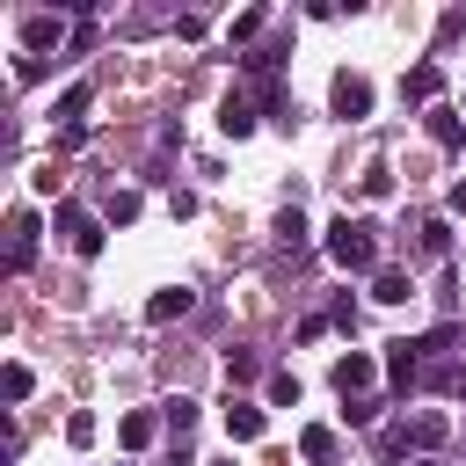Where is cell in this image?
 <instances>
[{
	"label": "cell",
	"instance_id": "e0dca14e",
	"mask_svg": "<svg viewBox=\"0 0 466 466\" xmlns=\"http://www.w3.org/2000/svg\"><path fill=\"white\" fill-rule=\"evenodd\" d=\"M371 299H379V306H400V299H408V277H400V269H379V277H371Z\"/></svg>",
	"mask_w": 466,
	"mask_h": 466
},
{
	"label": "cell",
	"instance_id": "52a82bcc",
	"mask_svg": "<svg viewBox=\"0 0 466 466\" xmlns=\"http://www.w3.org/2000/svg\"><path fill=\"white\" fill-rule=\"evenodd\" d=\"M299 459H306V466H335V459H342V437H335L328 422H313V430H299Z\"/></svg>",
	"mask_w": 466,
	"mask_h": 466
},
{
	"label": "cell",
	"instance_id": "44dd1931",
	"mask_svg": "<svg viewBox=\"0 0 466 466\" xmlns=\"http://www.w3.org/2000/svg\"><path fill=\"white\" fill-rule=\"evenodd\" d=\"M269 400H277V408H299V379H291V371H269Z\"/></svg>",
	"mask_w": 466,
	"mask_h": 466
},
{
	"label": "cell",
	"instance_id": "7a4b0ae2",
	"mask_svg": "<svg viewBox=\"0 0 466 466\" xmlns=\"http://www.w3.org/2000/svg\"><path fill=\"white\" fill-rule=\"evenodd\" d=\"M371 102H379V87H371L364 73H335V80H328V109H335V116L364 124V116H371Z\"/></svg>",
	"mask_w": 466,
	"mask_h": 466
},
{
	"label": "cell",
	"instance_id": "6da1fadb",
	"mask_svg": "<svg viewBox=\"0 0 466 466\" xmlns=\"http://www.w3.org/2000/svg\"><path fill=\"white\" fill-rule=\"evenodd\" d=\"M328 255L357 277V269H379V226L371 218H335L328 226Z\"/></svg>",
	"mask_w": 466,
	"mask_h": 466
},
{
	"label": "cell",
	"instance_id": "d6986e66",
	"mask_svg": "<svg viewBox=\"0 0 466 466\" xmlns=\"http://www.w3.org/2000/svg\"><path fill=\"white\" fill-rule=\"evenodd\" d=\"M255 371H262V357H255V350H226V379H233V386H240V379H255Z\"/></svg>",
	"mask_w": 466,
	"mask_h": 466
},
{
	"label": "cell",
	"instance_id": "9c48e42d",
	"mask_svg": "<svg viewBox=\"0 0 466 466\" xmlns=\"http://www.w3.org/2000/svg\"><path fill=\"white\" fill-rule=\"evenodd\" d=\"M262 430H269V415H262V408H248V400H233V408H226V437H233V444H255Z\"/></svg>",
	"mask_w": 466,
	"mask_h": 466
},
{
	"label": "cell",
	"instance_id": "ffe728a7",
	"mask_svg": "<svg viewBox=\"0 0 466 466\" xmlns=\"http://www.w3.org/2000/svg\"><path fill=\"white\" fill-rule=\"evenodd\" d=\"M430 386L437 393H466V364H430Z\"/></svg>",
	"mask_w": 466,
	"mask_h": 466
},
{
	"label": "cell",
	"instance_id": "7c38bea8",
	"mask_svg": "<svg viewBox=\"0 0 466 466\" xmlns=\"http://www.w3.org/2000/svg\"><path fill=\"white\" fill-rule=\"evenodd\" d=\"M87 102H95V87H87V80H73V87L58 95V109H51V116H58L66 131H80V116H87Z\"/></svg>",
	"mask_w": 466,
	"mask_h": 466
},
{
	"label": "cell",
	"instance_id": "5b68a950",
	"mask_svg": "<svg viewBox=\"0 0 466 466\" xmlns=\"http://www.w3.org/2000/svg\"><path fill=\"white\" fill-rule=\"evenodd\" d=\"M379 379V364L364 357V350H350V357H335V393L342 400H364V386Z\"/></svg>",
	"mask_w": 466,
	"mask_h": 466
},
{
	"label": "cell",
	"instance_id": "603a6c76",
	"mask_svg": "<svg viewBox=\"0 0 466 466\" xmlns=\"http://www.w3.org/2000/svg\"><path fill=\"white\" fill-rule=\"evenodd\" d=\"M66 444L87 451V444H95V415H66Z\"/></svg>",
	"mask_w": 466,
	"mask_h": 466
},
{
	"label": "cell",
	"instance_id": "4316f807",
	"mask_svg": "<svg viewBox=\"0 0 466 466\" xmlns=\"http://www.w3.org/2000/svg\"><path fill=\"white\" fill-rule=\"evenodd\" d=\"M393 189V167H364V197H386Z\"/></svg>",
	"mask_w": 466,
	"mask_h": 466
},
{
	"label": "cell",
	"instance_id": "cb8c5ba5",
	"mask_svg": "<svg viewBox=\"0 0 466 466\" xmlns=\"http://www.w3.org/2000/svg\"><path fill=\"white\" fill-rule=\"evenodd\" d=\"M109 218H116V226H131V218H138V197H131V189H116V197H109Z\"/></svg>",
	"mask_w": 466,
	"mask_h": 466
},
{
	"label": "cell",
	"instance_id": "3957f363",
	"mask_svg": "<svg viewBox=\"0 0 466 466\" xmlns=\"http://www.w3.org/2000/svg\"><path fill=\"white\" fill-rule=\"evenodd\" d=\"M58 233H66V248H73L80 262H95V255H102V218H95V211L58 204Z\"/></svg>",
	"mask_w": 466,
	"mask_h": 466
},
{
	"label": "cell",
	"instance_id": "83f0119b",
	"mask_svg": "<svg viewBox=\"0 0 466 466\" xmlns=\"http://www.w3.org/2000/svg\"><path fill=\"white\" fill-rule=\"evenodd\" d=\"M459 116H466V109H459Z\"/></svg>",
	"mask_w": 466,
	"mask_h": 466
},
{
	"label": "cell",
	"instance_id": "9a60e30c",
	"mask_svg": "<svg viewBox=\"0 0 466 466\" xmlns=\"http://www.w3.org/2000/svg\"><path fill=\"white\" fill-rule=\"evenodd\" d=\"M0 393H7L15 408H22V400L36 393V371H29V364H7V371H0Z\"/></svg>",
	"mask_w": 466,
	"mask_h": 466
},
{
	"label": "cell",
	"instance_id": "5bb4252c",
	"mask_svg": "<svg viewBox=\"0 0 466 466\" xmlns=\"http://www.w3.org/2000/svg\"><path fill=\"white\" fill-rule=\"evenodd\" d=\"M22 36H29V51H51V44L66 36V22H58V15H29V29H22Z\"/></svg>",
	"mask_w": 466,
	"mask_h": 466
},
{
	"label": "cell",
	"instance_id": "7402d4cb",
	"mask_svg": "<svg viewBox=\"0 0 466 466\" xmlns=\"http://www.w3.org/2000/svg\"><path fill=\"white\" fill-rule=\"evenodd\" d=\"M444 248H451V226L430 218V226H422V255H444Z\"/></svg>",
	"mask_w": 466,
	"mask_h": 466
},
{
	"label": "cell",
	"instance_id": "30bf717a",
	"mask_svg": "<svg viewBox=\"0 0 466 466\" xmlns=\"http://www.w3.org/2000/svg\"><path fill=\"white\" fill-rule=\"evenodd\" d=\"M218 131H226V138H248V131H255V102H248V95H226V102H218Z\"/></svg>",
	"mask_w": 466,
	"mask_h": 466
},
{
	"label": "cell",
	"instance_id": "4fadbf2b",
	"mask_svg": "<svg viewBox=\"0 0 466 466\" xmlns=\"http://www.w3.org/2000/svg\"><path fill=\"white\" fill-rule=\"evenodd\" d=\"M437 87H444V73H437V66H415V73L400 80V95H408V102H437Z\"/></svg>",
	"mask_w": 466,
	"mask_h": 466
},
{
	"label": "cell",
	"instance_id": "d4e9b609",
	"mask_svg": "<svg viewBox=\"0 0 466 466\" xmlns=\"http://www.w3.org/2000/svg\"><path fill=\"white\" fill-rule=\"evenodd\" d=\"M189 422H197V400L175 393V400H167V430H189Z\"/></svg>",
	"mask_w": 466,
	"mask_h": 466
},
{
	"label": "cell",
	"instance_id": "8992f818",
	"mask_svg": "<svg viewBox=\"0 0 466 466\" xmlns=\"http://www.w3.org/2000/svg\"><path fill=\"white\" fill-rule=\"evenodd\" d=\"M189 306H197V291H189V284H167V291H153V299H146V320H153V328H167V320H182Z\"/></svg>",
	"mask_w": 466,
	"mask_h": 466
},
{
	"label": "cell",
	"instance_id": "277c9868",
	"mask_svg": "<svg viewBox=\"0 0 466 466\" xmlns=\"http://www.w3.org/2000/svg\"><path fill=\"white\" fill-rule=\"evenodd\" d=\"M444 444V415H415V422H400V430H386V451L400 459V451H437Z\"/></svg>",
	"mask_w": 466,
	"mask_h": 466
},
{
	"label": "cell",
	"instance_id": "8fae6325",
	"mask_svg": "<svg viewBox=\"0 0 466 466\" xmlns=\"http://www.w3.org/2000/svg\"><path fill=\"white\" fill-rule=\"evenodd\" d=\"M430 138H437V146H444V153H459V146H466V116H459V109H444V102H437V109H430Z\"/></svg>",
	"mask_w": 466,
	"mask_h": 466
},
{
	"label": "cell",
	"instance_id": "2e32d148",
	"mask_svg": "<svg viewBox=\"0 0 466 466\" xmlns=\"http://www.w3.org/2000/svg\"><path fill=\"white\" fill-rule=\"evenodd\" d=\"M153 430H160L153 415H124V422H116V437H124V451H146V444H153Z\"/></svg>",
	"mask_w": 466,
	"mask_h": 466
},
{
	"label": "cell",
	"instance_id": "ba28073f",
	"mask_svg": "<svg viewBox=\"0 0 466 466\" xmlns=\"http://www.w3.org/2000/svg\"><path fill=\"white\" fill-rule=\"evenodd\" d=\"M29 262H36V218L15 211V226H7V269H29Z\"/></svg>",
	"mask_w": 466,
	"mask_h": 466
},
{
	"label": "cell",
	"instance_id": "484cf974",
	"mask_svg": "<svg viewBox=\"0 0 466 466\" xmlns=\"http://www.w3.org/2000/svg\"><path fill=\"white\" fill-rule=\"evenodd\" d=\"M277 58H284V51H277V44H262V51H248V73H277Z\"/></svg>",
	"mask_w": 466,
	"mask_h": 466
},
{
	"label": "cell",
	"instance_id": "ac0fdd59",
	"mask_svg": "<svg viewBox=\"0 0 466 466\" xmlns=\"http://www.w3.org/2000/svg\"><path fill=\"white\" fill-rule=\"evenodd\" d=\"M277 240L299 255V248H306V218H299V211H277Z\"/></svg>",
	"mask_w": 466,
	"mask_h": 466
}]
</instances>
